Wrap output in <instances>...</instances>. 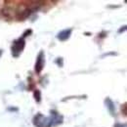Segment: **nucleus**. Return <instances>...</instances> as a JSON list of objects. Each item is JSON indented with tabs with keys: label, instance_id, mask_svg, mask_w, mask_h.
Returning a JSON list of instances; mask_svg holds the SVG:
<instances>
[{
	"label": "nucleus",
	"instance_id": "39448f33",
	"mask_svg": "<svg viewBox=\"0 0 127 127\" xmlns=\"http://www.w3.org/2000/svg\"><path fill=\"white\" fill-rule=\"evenodd\" d=\"M106 104H107V107H108L109 111L113 114V112H114V107H113L114 105H113V103L111 102L110 99H107V100H106Z\"/></svg>",
	"mask_w": 127,
	"mask_h": 127
},
{
	"label": "nucleus",
	"instance_id": "f257e3e1",
	"mask_svg": "<svg viewBox=\"0 0 127 127\" xmlns=\"http://www.w3.org/2000/svg\"><path fill=\"white\" fill-rule=\"evenodd\" d=\"M33 123L37 127H47L50 126V120L44 117L41 113H38L34 118H33Z\"/></svg>",
	"mask_w": 127,
	"mask_h": 127
},
{
	"label": "nucleus",
	"instance_id": "20e7f679",
	"mask_svg": "<svg viewBox=\"0 0 127 127\" xmlns=\"http://www.w3.org/2000/svg\"><path fill=\"white\" fill-rule=\"evenodd\" d=\"M70 34H71V30H70V29H68V30L66 29V30H64V31H62V32H60V33L58 34L57 38H58L59 40H61V41H64V40H66V39L69 38Z\"/></svg>",
	"mask_w": 127,
	"mask_h": 127
},
{
	"label": "nucleus",
	"instance_id": "423d86ee",
	"mask_svg": "<svg viewBox=\"0 0 127 127\" xmlns=\"http://www.w3.org/2000/svg\"><path fill=\"white\" fill-rule=\"evenodd\" d=\"M34 97H35V100H36L37 102H40V100H41V95H40L39 90H35V92H34Z\"/></svg>",
	"mask_w": 127,
	"mask_h": 127
},
{
	"label": "nucleus",
	"instance_id": "7ed1b4c3",
	"mask_svg": "<svg viewBox=\"0 0 127 127\" xmlns=\"http://www.w3.org/2000/svg\"><path fill=\"white\" fill-rule=\"evenodd\" d=\"M44 63H45V57H44V53L41 51L37 57V60H36V64H35V71L37 73H39L43 66H44Z\"/></svg>",
	"mask_w": 127,
	"mask_h": 127
},
{
	"label": "nucleus",
	"instance_id": "f03ea898",
	"mask_svg": "<svg viewBox=\"0 0 127 127\" xmlns=\"http://www.w3.org/2000/svg\"><path fill=\"white\" fill-rule=\"evenodd\" d=\"M25 48V40L24 38H20L16 40L14 43H13V46H12V54L14 56H18Z\"/></svg>",
	"mask_w": 127,
	"mask_h": 127
}]
</instances>
